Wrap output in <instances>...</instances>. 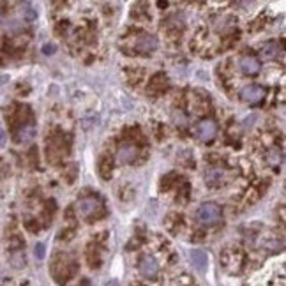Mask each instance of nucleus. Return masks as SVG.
I'll return each instance as SVG.
<instances>
[{
    "instance_id": "1",
    "label": "nucleus",
    "mask_w": 286,
    "mask_h": 286,
    "mask_svg": "<svg viewBox=\"0 0 286 286\" xmlns=\"http://www.w3.org/2000/svg\"><path fill=\"white\" fill-rule=\"evenodd\" d=\"M196 217L202 224H216L221 219V209L216 203H203L196 212Z\"/></svg>"
},
{
    "instance_id": "2",
    "label": "nucleus",
    "mask_w": 286,
    "mask_h": 286,
    "mask_svg": "<svg viewBox=\"0 0 286 286\" xmlns=\"http://www.w3.org/2000/svg\"><path fill=\"white\" fill-rule=\"evenodd\" d=\"M101 202L98 198H83L76 203V212L81 217H90L101 212Z\"/></svg>"
},
{
    "instance_id": "3",
    "label": "nucleus",
    "mask_w": 286,
    "mask_h": 286,
    "mask_svg": "<svg viewBox=\"0 0 286 286\" xmlns=\"http://www.w3.org/2000/svg\"><path fill=\"white\" fill-rule=\"evenodd\" d=\"M159 272V263L154 256L147 255L140 260V274L147 279H154Z\"/></svg>"
},
{
    "instance_id": "4",
    "label": "nucleus",
    "mask_w": 286,
    "mask_h": 286,
    "mask_svg": "<svg viewBox=\"0 0 286 286\" xmlns=\"http://www.w3.org/2000/svg\"><path fill=\"white\" fill-rule=\"evenodd\" d=\"M216 133H217V126L212 120H202V122L196 126V136L202 141H212Z\"/></svg>"
},
{
    "instance_id": "5",
    "label": "nucleus",
    "mask_w": 286,
    "mask_h": 286,
    "mask_svg": "<svg viewBox=\"0 0 286 286\" xmlns=\"http://www.w3.org/2000/svg\"><path fill=\"white\" fill-rule=\"evenodd\" d=\"M263 88L260 87V85H248V87L242 88L241 96L242 99H244L246 103H249V105H255V103H260L263 99Z\"/></svg>"
},
{
    "instance_id": "6",
    "label": "nucleus",
    "mask_w": 286,
    "mask_h": 286,
    "mask_svg": "<svg viewBox=\"0 0 286 286\" xmlns=\"http://www.w3.org/2000/svg\"><path fill=\"white\" fill-rule=\"evenodd\" d=\"M136 156H138V149L134 145H122L119 149V152H117V159L124 164L133 163L136 159Z\"/></svg>"
},
{
    "instance_id": "7",
    "label": "nucleus",
    "mask_w": 286,
    "mask_h": 286,
    "mask_svg": "<svg viewBox=\"0 0 286 286\" xmlns=\"http://www.w3.org/2000/svg\"><path fill=\"white\" fill-rule=\"evenodd\" d=\"M241 69L244 74H248V76H253V74H256L260 71V60L256 59V57H244V59L241 60Z\"/></svg>"
},
{
    "instance_id": "8",
    "label": "nucleus",
    "mask_w": 286,
    "mask_h": 286,
    "mask_svg": "<svg viewBox=\"0 0 286 286\" xmlns=\"http://www.w3.org/2000/svg\"><path fill=\"white\" fill-rule=\"evenodd\" d=\"M134 46H136V50H140V52H154V50L157 48V39L154 37V35H140V37L136 39V42H134Z\"/></svg>"
},
{
    "instance_id": "9",
    "label": "nucleus",
    "mask_w": 286,
    "mask_h": 286,
    "mask_svg": "<svg viewBox=\"0 0 286 286\" xmlns=\"http://www.w3.org/2000/svg\"><path fill=\"white\" fill-rule=\"evenodd\" d=\"M191 262H193V265L200 270V272H203V270L207 269V265H209V256H207V253L202 251V249H193L191 251Z\"/></svg>"
},
{
    "instance_id": "10",
    "label": "nucleus",
    "mask_w": 286,
    "mask_h": 286,
    "mask_svg": "<svg viewBox=\"0 0 286 286\" xmlns=\"http://www.w3.org/2000/svg\"><path fill=\"white\" fill-rule=\"evenodd\" d=\"M223 177H224V171L219 170V168H214V170H209L205 173V182L209 185H219L223 182Z\"/></svg>"
},
{
    "instance_id": "11",
    "label": "nucleus",
    "mask_w": 286,
    "mask_h": 286,
    "mask_svg": "<svg viewBox=\"0 0 286 286\" xmlns=\"http://www.w3.org/2000/svg\"><path fill=\"white\" fill-rule=\"evenodd\" d=\"M277 44H274V42H267L265 46L262 48V57L263 60H272L277 57Z\"/></svg>"
},
{
    "instance_id": "12",
    "label": "nucleus",
    "mask_w": 286,
    "mask_h": 286,
    "mask_svg": "<svg viewBox=\"0 0 286 286\" xmlns=\"http://www.w3.org/2000/svg\"><path fill=\"white\" fill-rule=\"evenodd\" d=\"M34 255H35V258H37V260H42V258H44V244H35Z\"/></svg>"
},
{
    "instance_id": "13",
    "label": "nucleus",
    "mask_w": 286,
    "mask_h": 286,
    "mask_svg": "<svg viewBox=\"0 0 286 286\" xmlns=\"http://www.w3.org/2000/svg\"><path fill=\"white\" fill-rule=\"evenodd\" d=\"M53 52H55V46H53V44L52 46H50V44L44 46V53H48V55H50V53H53Z\"/></svg>"
},
{
    "instance_id": "14",
    "label": "nucleus",
    "mask_w": 286,
    "mask_h": 286,
    "mask_svg": "<svg viewBox=\"0 0 286 286\" xmlns=\"http://www.w3.org/2000/svg\"><path fill=\"white\" fill-rule=\"evenodd\" d=\"M105 286H119V283H117V281H108Z\"/></svg>"
},
{
    "instance_id": "15",
    "label": "nucleus",
    "mask_w": 286,
    "mask_h": 286,
    "mask_svg": "<svg viewBox=\"0 0 286 286\" xmlns=\"http://www.w3.org/2000/svg\"><path fill=\"white\" fill-rule=\"evenodd\" d=\"M0 23H2V16H0Z\"/></svg>"
}]
</instances>
